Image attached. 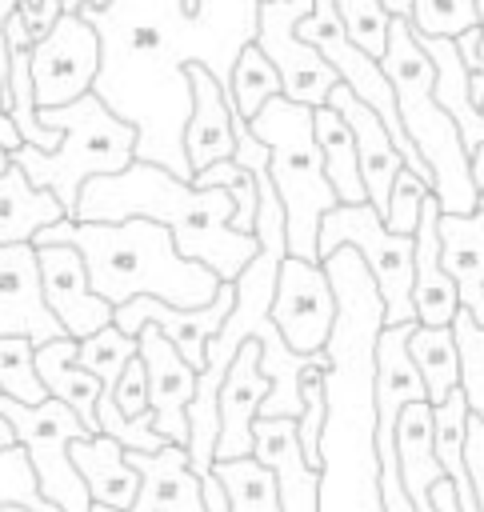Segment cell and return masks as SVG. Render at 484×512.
I'll use <instances>...</instances> for the list:
<instances>
[{
  "mask_svg": "<svg viewBox=\"0 0 484 512\" xmlns=\"http://www.w3.org/2000/svg\"><path fill=\"white\" fill-rule=\"evenodd\" d=\"M260 4L264 0H200L192 12L184 0H112L84 8V20L100 32L92 92L140 132L136 160L164 164L180 180H192L184 152L192 116L188 64H204L232 92L240 52L256 44Z\"/></svg>",
  "mask_w": 484,
  "mask_h": 512,
  "instance_id": "1",
  "label": "cell"
},
{
  "mask_svg": "<svg viewBox=\"0 0 484 512\" xmlns=\"http://www.w3.org/2000/svg\"><path fill=\"white\" fill-rule=\"evenodd\" d=\"M336 288V324L324 344V436H320V512H388L376 448V340L384 328V296L356 248L328 260Z\"/></svg>",
  "mask_w": 484,
  "mask_h": 512,
  "instance_id": "2",
  "label": "cell"
},
{
  "mask_svg": "<svg viewBox=\"0 0 484 512\" xmlns=\"http://www.w3.org/2000/svg\"><path fill=\"white\" fill-rule=\"evenodd\" d=\"M132 216L164 224L176 236L180 256L208 264L220 280H236L260 252L256 236L232 228L236 200L228 188H196L152 160H132L124 172L92 176L80 188L76 220L120 224Z\"/></svg>",
  "mask_w": 484,
  "mask_h": 512,
  "instance_id": "3",
  "label": "cell"
},
{
  "mask_svg": "<svg viewBox=\"0 0 484 512\" xmlns=\"http://www.w3.org/2000/svg\"><path fill=\"white\" fill-rule=\"evenodd\" d=\"M32 244H68L84 256L92 292L104 296L112 308L136 300V296H156L176 308H204L220 292V276L200 264L180 256L176 236L144 216L120 220V224H100V220H60L48 224Z\"/></svg>",
  "mask_w": 484,
  "mask_h": 512,
  "instance_id": "4",
  "label": "cell"
},
{
  "mask_svg": "<svg viewBox=\"0 0 484 512\" xmlns=\"http://www.w3.org/2000/svg\"><path fill=\"white\" fill-rule=\"evenodd\" d=\"M380 64L396 88L400 124L432 172V192L440 200V212H452V216L476 212L480 208V184L472 176V152H468L456 120L436 100V64L420 48L408 16H392L388 52Z\"/></svg>",
  "mask_w": 484,
  "mask_h": 512,
  "instance_id": "5",
  "label": "cell"
},
{
  "mask_svg": "<svg viewBox=\"0 0 484 512\" xmlns=\"http://www.w3.org/2000/svg\"><path fill=\"white\" fill-rule=\"evenodd\" d=\"M308 104H296L288 96H272L248 124L256 140L268 144V176L272 188L284 204V228H288V256L300 260H320V220L340 204L328 172H324V152L316 140ZM324 264V260H320Z\"/></svg>",
  "mask_w": 484,
  "mask_h": 512,
  "instance_id": "6",
  "label": "cell"
},
{
  "mask_svg": "<svg viewBox=\"0 0 484 512\" xmlns=\"http://www.w3.org/2000/svg\"><path fill=\"white\" fill-rule=\"evenodd\" d=\"M40 120L48 128H60L64 140L56 152H40L32 144H20L12 152V160L28 172L32 184L56 192V200L68 208V216H76V200L80 188L92 176H112L124 172L136 160V144L140 132L120 120L96 92L60 104V108H40Z\"/></svg>",
  "mask_w": 484,
  "mask_h": 512,
  "instance_id": "7",
  "label": "cell"
},
{
  "mask_svg": "<svg viewBox=\"0 0 484 512\" xmlns=\"http://www.w3.org/2000/svg\"><path fill=\"white\" fill-rule=\"evenodd\" d=\"M336 248H356L376 276V288L384 296V324H412V276H416V236H400L384 224V216L364 204H336L320 220V260H328Z\"/></svg>",
  "mask_w": 484,
  "mask_h": 512,
  "instance_id": "8",
  "label": "cell"
},
{
  "mask_svg": "<svg viewBox=\"0 0 484 512\" xmlns=\"http://www.w3.org/2000/svg\"><path fill=\"white\" fill-rule=\"evenodd\" d=\"M0 412L16 432V444L28 448L40 496L52 500L60 512H92V492L72 460V440L92 436L84 420L64 400H52V396L44 404H20L0 392Z\"/></svg>",
  "mask_w": 484,
  "mask_h": 512,
  "instance_id": "9",
  "label": "cell"
},
{
  "mask_svg": "<svg viewBox=\"0 0 484 512\" xmlns=\"http://www.w3.org/2000/svg\"><path fill=\"white\" fill-rule=\"evenodd\" d=\"M316 0H264L256 48L276 64L284 80V96L308 108L328 104V92L340 84V72L300 36V20L312 12Z\"/></svg>",
  "mask_w": 484,
  "mask_h": 512,
  "instance_id": "10",
  "label": "cell"
},
{
  "mask_svg": "<svg viewBox=\"0 0 484 512\" xmlns=\"http://www.w3.org/2000/svg\"><path fill=\"white\" fill-rule=\"evenodd\" d=\"M100 72V32L84 20V12H64L52 32H44L32 48V76L40 108H60L96 88Z\"/></svg>",
  "mask_w": 484,
  "mask_h": 512,
  "instance_id": "11",
  "label": "cell"
},
{
  "mask_svg": "<svg viewBox=\"0 0 484 512\" xmlns=\"http://www.w3.org/2000/svg\"><path fill=\"white\" fill-rule=\"evenodd\" d=\"M272 320L292 352H304V356L324 352L332 324H336V288L320 260L284 256L276 300H272Z\"/></svg>",
  "mask_w": 484,
  "mask_h": 512,
  "instance_id": "12",
  "label": "cell"
},
{
  "mask_svg": "<svg viewBox=\"0 0 484 512\" xmlns=\"http://www.w3.org/2000/svg\"><path fill=\"white\" fill-rule=\"evenodd\" d=\"M232 304H236V284L224 280L220 292H216V300L204 304V308H176V304H164V300H156V296H136V300H128V304L116 308V320H112V324H116L120 332H128V336H140L144 324H156V328L180 348V356H184L196 372H204V364H208V344H212V336L224 328Z\"/></svg>",
  "mask_w": 484,
  "mask_h": 512,
  "instance_id": "13",
  "label": "cell"
},
{
  "mask_svg": "<svg viewBox=\"0 0 484 512\" xmlns=\"http://www.w3.org/2000/svg\"><path fill=\"white\" fill-rule=\"evenodd\" d=\"M136 340H140V360L148 368V408L156 416V432L164 440L188 448V440H192L188 404L196 400L200 372L180 356V348L156 324H144Z\"/></svg>",
  "mask_w": 484,
  "mask_h": 512,
  "instance_id": "14",
  "label": "cell"
},
{
  "mask_svg": "<svg viewBox=\"0 0 484 512\" xmlns=\"http://www.w3.org/2000/svg\"><path fill=\"white\" fill-rule=\"evenodd\" d=\"M0 336H28L36 348L68 336L44 300L36 244H0Z\"/></svg>",
  "mask_w": 484,
  "mask_h": 512,
  "instance_id": "15",
  "label": "cell"
},
{
  "mask_svg": "<svg viewBox=\"0 0 484 512\" xmlns=\"http://www.w3.org/2000/svg\"><path fill=\"white\" fill-rule=\"evenodd\" d=\"M40 256V280H44V300L56 312V320L64 324V332L72 340H84L92 332H100L104 324L116 320V308L92 292L84 256L68 244H36Z\"/></svg>",
  "mask_w": 484,
  "mask_h": 512,
  "instance_id": "16",
  "label": "cell"
},
{
  "mask_svg": "<svg viewBox=\"0 0 484 512\" xmlns=\"http://www.w3.org/2000/svg\"><path fill=\"white\" fill-rule=\"evenodd\" d=\"M328 108H336L344 116V124L352 128L356 156H360V176H364V188H368V204L384 216L388 200H392V188H396V176L408 168L404 152L396 148V140H392L388 124L380 120V112L368 108L344 80L328 92Z\"/></svg>",
  "mask_w": 484,
  "mask_h": 512,
  "instance_id": "17",
  "label": "cell"
},
{
  "mask_svg": "<svg viewBox=\"0 0 484 512\" xmlns=\"http://www.w3.org/2000/svg\"><path fill=\"white\" fill-rule=\"evenodd\" d=\"M272 392V380L264 376L260 368V340H248L228 376H224V388H220V440H216V460H240V456H252L256 448V416H260V404L268 400Z\"/></svg>",
  "mask_w": 484,
  "mask_h": 512,
  "instance_id": "18",
  "label": "cell"
},
{
  "mask_svg": "<svg viewBox=\"0 0 484 512\" xmlns=\"http://www.w3.org/2000/svg\"><path fill=\"white\" fill-rule=\"evenodd\" d=\"M140 472V496L132 508L92 504V512H208L204 480L192 472V456L184 444H164L160 452H128Z\"/></svg>",
  "mask_w": 484,
  "mask_h": 512,
  "instance_id": "19",
  "label": "cell"
},
{
  "mask_svg": "<svg viewBox=\"0 0 484 512\" xmlns=\"http://www.w3.org/2000/svg\"><path fill=\"white\" fill-rule=\"evenodd\" d=\"M252 456L276 472L280 512H320V468L308 464L292 416H256Z\"/></svg>",
  "mask_w": 484,
  "mask_h": 512,
  "instance_id": "20",
  "label": "cell"
},
{
  "mask_svg": "<svg viewBox=\"0 0 484 512\" xmlns=\"http://www.w3.org/2000/svg\"><path fill=\"white\" fill-rule=\"evenodd\" d=\"M188 80H192V116L184 128V152L196 176L200 168L236 156V124H232L236 100L204 64H188Z\"/></svg>",
  "mask_w": 484,
  "mask_h": 512,
  "instance_id": "21",
  "label": "cell"
},
{
  "mask_svg": "<svg viewBox=\"0 0 484 512\" xmlns=\"http://www.w3.org/2000/svg\"><path fill=\"white\" fill-rule=\"evenodd\" d=\"M416 276H412V304L416 320L432 328H448L460 312V288L444 268V244H440V200L436 192L424 196V212L416 224Z\"/></svg>",
  "mask_w": 484,
  "mask_h": 512,
  "instance_id": "22",
  "label": "cell"
},
{
  "mask_svg": "<svg viewBox=\"0 0 484 512\" xmlns=\"http://www.w3.org/2000/svg\"><path fill=\"white\" fill-rule=\"evenodd\" d=\"M396 460H400V480L416 512H432V488L444 476L440 456H436V408L428 400H416L400 412L396 424Z\"/></svg>",
  "mask_w": 484,
  "mask_h": 512,
  "instance_id": "23",
  "label": "cell"
},
{
  "mask_svg": "<svg viewBox=\"0 0 484 512\" xmlns=\"http://www.w3.org/2000/svg\"><path fill=\"white\" fill-rule=\"evenodd\" d=\"M76 352H80V340H72V336L48 340V344L36 348V368H40V380H44L48 396H52V400H64V404L84 420V428H88L92 436H100V416H96V408H100L104 384H100L96 372H88V368L76 360Z\"/></svg>",
  "mask_w": 484,
  "mask_h": 512,
  "instance_id": "24",
  "label": "cell"
},
{
  "mask_svg": "<svg viewBox=\"0 0 484 512\" xmlns=\"http://www.w3.org/2000/svg\"><path fill=\"white\" fill-rule=\"evenodd\" d=\"M416 40L432 56V64H436V100H440V108L456 120L468 152H476L484 144V108L472 96V68L464 64L456 40H448V36H420V32H416Z\"/></svg>",
  "mask_w": 484,
  "mask_h": 512,
  "instance_id": "25",
  "label": "cell"
},
{
  "mask_svg": "<svg viewBox=\"0 0 484 512\" xmlns=\"http://www.w3.org/2000/svg\"><path fill=\"white\" fill-rule=\"evenodd\" d=\"M72 460L92 492V504L132 508V500L140 496V472L128 460V448L120 440H112V436L72 440Z\"/></svg>",
  "mask_w": 484,
  "mask_h": 512,
  "instance_id": "26",
  "label": "cell"
},
{
  "mask_svg": "<svg viewBox=\"0 0 484 512\" xmlns=\"http://www.w3.org/2000/svg\"><path fill=\"white\" fill-rule=\"evenodd\" d=\"M68 220V208L56 192L28 180L20 164L0 176V244H32L48 224Z\"/></svg>",
  "mask_w": 484,
  "mask_h": 512,
  "instance_id": "27",
  "label": "cell"
},
{
  "mask_svg": "<svg viewBox=\"0 0 484 512\" xmlns=\"http://www.w3.org/2000/svg\"><path fill=\"white\" fill-rule=\"evenodd\" d=\"M312 124H316V140H320V152H324V172H328L340 204H364L368 188H364V176H360V156H356L352 128L328 104H320L312 112Z\"/></svg>",
  "mask_w": 484,
  "mask_h": 512,
  "instance_id": "28",
  "label": "cell"
},
{
  "mask_svg": "<svg viewBox=\"0 0 484 512\" xmlns=\"http://www.w3.org/2000/svg\"><path fill=\"white\" fill-rule=\"evenodd\" d=\"M408 352L424 376L428 388V404H444L456 388H460V352H456V336L452 324L448 328H432V324H416L408 336Z\"/></svg>",
  "mask_w": 484,
  "mask_h": 512,
  "instance_id": "29",
  "label": "cell"
},
{
  "mask_svg": "<svg viewBox=\"0 0 484 512\" xmlns=\"http://www.w3.org/2000/svg\"><path fill=\"white\" fill-rule=\"evenodd\" d=\"M212 472L224 480L232 512H280L276 472H272L268 464H260L256 456L216 460V464H212Z\"/></svg>",
  "mask_w": 484,
  "mask_h": 512,
  "instance_id": "30",
  "label": "cell"
},
{
  "mask_svg": "<svg viewBox=\"0 0 484 512\" xmlns=\"http://www.w3.org/2000/svg\"><path fill=\"white\" fill-rule=\"evenodd\" d=\"M272 96H284V80L276 72V64L256 48L248 44L232 68V100H236V112L244 120H252Z\"/></svg>",
  "mask_w": 484,
  "mask_h": 512,
  "instance_id": "31",
  "label": "cell"
},
{
  "mask_svg": "<svg viewBox=\"0 0 484 512\" xmlns=\"http://www.w3.org/2000/svg\"><path fill=\"white\" fill-rule=\"evenodd\" d=\"M136 356H140V340L128 336V332H120L116 324H104L100 332L84 336V340H80V352H76V360H80L88 372L100 376L104 392H116L124 368H128Z\"/></svg>",
  "mask_w": 484,
  "mask_h": 512,
  "instance_id": "32",
  "label": "cell"
},
{
  "mask_svg": "<svg viewBox=\"0 0 484 512\" xmlns=\"http://www.w3.org/2000/svg\"><path fill=\"white\" fill-rule=\"evenodd\" d=\"M192 184H196V188H228L232 200H236L232 228L256 236V216H260V184H256V172H248V168L236 164V160H216V164L200 168V172L192 176Z\"/></svg>",
  "mask_w": 484,
  "mask_h": 512,
  "instance_id": "33",
  "label": "cell"
},
{
  "mask_svg": "<svg viewBox=\"0 0 484 512\" xmlns=\"http://www.w3.org/2000/svg\"><path fill=\"white\" fill-rule=\"evenodd\" d=\"M0 392L20 404L48 400V388L36 368V344L28 336H0Z\"/></svg>",
  "mask_w": 484,
  "mask_h": 512,
  "instance_id": "34",
  "label": "cell"
},
{
  "mask_svg": "<svg viewBox=\"0 0 484 512\" xmlns=\"http://www.w3.org/2000/svg\"><path fill=\"white\" fill-rule=\"evenodd\" d=\"M452 336L460 352V392L468 396V408L484 416V324L468 308H460L452 320Z\"/></svg>",
  "mask_w": 484,
  "mask_h": 512,
  "instance_id": "35",
  "label": "cell"
},
{
  "mask_svg": "<svg viewBox=\"0 0 484 512\" xmlns=\"http://www.w3.org/2000/svg\"><path fill=\"white\" fill-rule=\"evenodd\" d=\"M408 20L420 36H448V40L480 28L476 0H412Z\"/></svg>",
  "mask_w": 484,
  "mask_h": 512,
  "instance_id": "36",
  "label": "cell"
},
{
  "mask_svg": "<svg viewBox=\"0 0 484 512\" xmlns=\"http://www.w3.org/2000/svg\"><path fill=\"white\" fill-rule=\"evenodd\" d=\"M336 12L348 28V36L376 60H384L388 52V28H392V12L384 8V0H336Z\"/></svg>",
  "mask_w": 484,
  "mask_h": 512,
  "instance_id": "37",
  "label": "cell"
},
{
  "mask_svg": "<svg viewBox=\"0 0 484 512\" xmlns=\"http://www.w3.org/2000/svg\"><path fill=\"white\" fill-rule=\"evenodd\" d=\"M432 192V184L424 176H416L412 168H404L396 176V188H392V200H388V212H384V224L400 236H412L416 224H420V212H424V196Z\"/></svg>",
  "mask_w": 484,
  "mask_h": 512,
  "instance_id": "38",
  "label": "cell"
},
{
  "mask_svg": "<svg viewBox=\"0 0 484 512\" xmlns=\"http://www.w3.org/2000/svg\"><path fill=\"white\" fill-rule=\"evenodd\" d=\"M116 404H120L124 416H144V412H152V408H148V368H144L140 356L124 368V376H120V384H116Z\"/></svg>",
  "mask_w": 484,
  "mask_h": 512,
  "instance_id": "39",
  "label": "cell"
},
{
  "mask_svg": "<svg viewBox=\"0 0 484 512\" xmlns=\"http://www.w3.org/2000/svg\"><path fill=\"white\" fill-rule=\"evenodd\" d=\"M464 460H468V472H472V492H476V504L484 512V416H468V440H464Z\"/></svg>",
  "mask_w": 484,
  "mask_h": 512,
  "instance_id": "40",
  "label": "cell"
},
{
  "mask_svg": "<svg viewBox=\"0 0 484 512\" xmlns=\"http://www.w3.org/2000/svg\"><path fill=\"white\" fill-rule=\"evenodd\" d=\"M64 16V4L60 0H20V20L28 24V32L40 40L44 32L56 28V20Z\"/></svg>",
  "mask_w": 484,
  "mask_h": 512,
  "instance_id": "41",
  "label": "cell"
},
{
  "mask_svg": "<svg viewBox=\"0 0 484 512\" xmlns=\"http://www.w3.org/2000/svg\"><path fill=\"white\" fill-rule=\"evenodd\" d=\"M204 508L208 512H232V504H228V488H224V480L212 472V476H204Z\"/></svg>",
  "mask_w": 484,
  "mask_h": 512,
  "instance_id": "42",
  "label": "cell"
},
{
  "mask_svg": "<svg viewBox=\"0 0 484 512\" xmlns=\"http://www.w3.org/2000/svg\"><path fill=\"white\" fill-rule=\"evenodd\" d=\"M432 512H460V496H456L452 480H440L432 488Z\"/></svg>",
  "mask_w": 484,
  "mask_h": 512,
  "instance_id": "43",
  "label": "cell"
},
{
  "mask_svg": "<svg viewBox=\"0 0 484 512\" xmlns=\"http://www.w3.org/2000/svg\"><path fill=\"white\" fill-rule=\"evenodd\" d=\"M0 144L4 148H20L24 140H20V132H16V124H12V116H8V104H4V88H0Z\"/></svg>",
  "mask_w": 484,
  "mask_h": 512,
  "instance_id": "44",
  "label": "cell"
},
{
  "mask_svg": "<svg viewBox=\"0 0 484 512\" xmlns=\"http://www.w3.org/2000/svg\"><path fill=\"white\" fill-rule=\"evenodd\" d=\"M60 4H64V12H84V8H104L112 0H60Z\"/></svg>",
  "mask_w": 484,
  "mask_h": 512,
  "instance_id": "45",
  "label": "cell"
},
{
  "mask_svg": "<svg viewBox=\"0 0 484 512\" xmlns=\"http://www.w3.org/2000/svg\"><path fill=\"white\" fill-rule=\"evenodd\" d=\"M472 176H476V184H480V192H484V144L472 152Z\"/></svg>",
  "mask_w": 484,
  "mask_h": 512,
  "instance_id": "46",
  "label": "cell"
},
{
  "mask_svg": "<svg viewBox=\"0 0 484 512\" xmlns=\"http://www.w3.org/2000/svg\"><path fill=\"white\" fill-rule=\"evenodd\" d=\"M12 444H16V432H12V424H8V416L0 412V452H4V448H12Z\"/></svg>",
  "mask_w": 484,
  "mask_h": 512,
  "instance_id": "47",
  "label": "cell"
},
{
  "mask_svg": "<svg viewBox=\"0 0 484 512\" xmlns=\"http://www.w3.org/2000/svg\"><path fill=\"white\" fill-rule=\"evenodd\" d=\"M384 8L392 16H412V0H384Z\"/></svg>",
  "mask_w": 484,
  "mask_h": 512,
  "instance_id": "48",
  "label": "cell"
},
{
  "mask_svg": "<svg viewBox=\"0 0 484 512\" xmlns=\"http://www.w3.org/2000/svg\"><path fill=\"white\" fill-rule=\"evenodd\" d=\"M12 164H16V160H12V148H4V144H0V176H4Z\"/></svg>",
  "mask_w": 484,
  "mask_h": 512,
  "instance_id": "49",
  "label": "cell"
},
{
  "mask_svg": "<svg viewBox=\"0 0 484 512\" xmlns=\"http://www.w3.org/2000/svg\"><path fill=\"white\" fill-rule=\"evenodd\" d=\"M476 12H480V60H484V0H476Z\"/></svg>",
  "mask_w": 484,
  "mask_h": 512,
  "instance_id": "50",
  "label": "cell"
},
{
  "mask_svg": "<svg viewBox=\"0 0 484 512\" xmlns=\"http://www.w3.org/2000/svg\"><path fill=\"white\" fill-rule=\"evenodd\" d=\"M4 512H28V508H16V504H12V508H4Z\"/></svg>",
  "mask_w": 484,
  "mask_h": 512,
  "instance_id": "51",
  "label": "cell"
},
{
  "mask_svg": "<svg viewBox=\"0 0 484 512\" xmlns=\"http://www.w3.org/2000/svg\"><path fill=\"white\" fill-rule=\"evenodd\" d=\"M184 4H188V8H192V12H196V4H200V0H184Z\"/></svg>",
  "mask_w": 484,
  "mask_h": 512,
  "instance_id": "52",
  "label": "cell"
},
{
  "mask_svg": "<svg viewBox=\"0 0 484 512\" xmlns=\"http://www.w3.org/2000/svg\"><path fill=\"white\" fill-rule=\"evenodd\" d=\"M480 208H484V192H480Z\"/></svg>",
  "mask_w": 484,
  "mask_h": 512,
  "instance_id": "53",
  "label": "cell"
}]
</instances>
